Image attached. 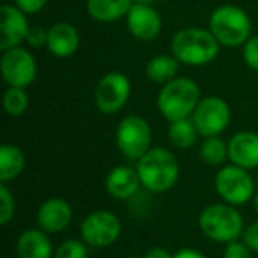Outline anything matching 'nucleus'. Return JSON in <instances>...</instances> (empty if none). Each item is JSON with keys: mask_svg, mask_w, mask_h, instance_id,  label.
<instances>
[{"mask_svg": "<svg viewBox=\"0 0 258 258\" xmlns=\"http://www.w3.org/2000/svg\"><path fill=\"white\" fill-rule=\"evenodd\" d=\"M25 43L30 48H41L46 46L48 43V30H44L43 27H30L29 34H27Z\"/></svg>", "mask_w": 258, "mask_h": 258, "instance_id": "29", "label": "nucleus"}, {"mask_svg": "<svg viewBox=\"0 0 258 258\" xmlns=\"http://www.w3.org/2000/svg\"><path fill=\"white\" fill-rule=\"evenodd\" d=\"M154 0H133V4H152Z\"/></svg>", "mask_w": 258, "mask_h": 258, "instance_id": "35", "label": "nucleus"}, {"mask_svg": "<svg viewBox=\"0 0 258 258\" xmlns=\"http://www.w3.org/2000/svg\"><path fill=\"white\" fill-rule=\"evenodd\" d=\"M29 92L22 87H8L4 97H2V106H4V111L9 117H22L29 110Z\"/></svg>", "mask_w": 258, "mask_h": 258, "instance_id": "24", "label": "nucleus"}, {"mask_svg": "<svg viewBox=\"0 0 258 258\" xmlns=\"http://www.w3.org/2000/svg\"><path fill=\"white\" fill-rule=\"evenodd\" d=\"M73 221V207L66 198L51 197L46 198L43 204L37 207L36 223L41 230H44L50 235L62 233L69 228Z\"/></svg>", "mask_w": 258, "mask_h": 258, "instance_id": "12", "label": "nucleus"}, {"mask_svg": "<svg viewBox=\"0 0 258 258\" xmlns=\"http://www.w3.org/2000/svg\"><path fill=\"white\" fill-rule=\"evenodd\" d=\"M253 207H254V211H256V214H258V191L254 193V198H253Z\"/></svg>", "mask_w": 258, "mask_h": 258, "instance_id": "34", "label": "nucleus"}, {"mask_svg": "<svg viewBox=\"0 0 258 258\" xmlns=\"http://www.w3.org/2000/svg\"><path fill=\"white\" fill-rule=\"evenodd\" d=\"M83 239H66L55 249L53 258H87L89 249Z\"/></svg>", "mask_w": 258, "mask_h": 258, "instance_id": "25", "label": "nucleus"}, {"mask_svg": "<svg viewBox=\"0 0 258 258\" xmlns=\"http://www.w3.org/2000/svg\"><path fill=\"white\" fill-rule=\"evenodd\" d=\"M122 233V223L118 216L106 209L94 211L85 216L80 225V239L94 249H106L113 246Z\"/></svg>", "mask_w": 258, "mask_h": 258, "instance_id": "8", "label": "nucleus"}, {"mask_svg": "<svg viewBox=\"0 0 258 258\" xmlns=\"http://www.w3.org/2000/svg\"><path fill=\"white\" fill-rule=\"evenodd\" d=\"M202 99L200 87L195 80L177 76L172 82L161 85L158 94V110L168 122L189 118Z\"/></svg>", "mask_w": 258, "mask_h": 258, "instance_id": "3", "label": "nucleus"}, {"mask_svg": "<svg viewBox=\"0 0 258 258\" xmlns=\"http://www.w3.org/2000/svg\"><path fill=\"white\" fill-rule=\"evenodd\" d=\"M168 140L179 151H189L195 147L198 140V129L195 125L193 118H180V120L168 122Z\"/></svg>", "mask_w": 258, "mask_h": 258, "instance_id": "22", "label": "nucleus"}, {"mask_svg": "<svg viewBox=\"0 0 258 258\" xmlns=\"http://www.w3.org/2000/svg\"><path fill=\"white\" fill-rule=\"evenodd\" d=\"M244 62L249 69L258 73V36H251L242 46Z\"/></svg>", "mask_w": 258, "mask_h": 258, "instance_id": "27", "label": "nucleus"}, {"mask_svg": "<svg viewBox=\"0 0 258 258\" xmlns=\"http://www.w3.org/2000/svg\"><path fill=\"white\" fill-rule=\"evenodd\" d=\"M191 118H193L195 125H197L198 133L204 138L219 137L230 125L232 110H230V104L223 97L207 96L200 99Z\"/></svg>", "mask_w": 258, "mask_h": 258, "instance_id": "10", "label": "nucleus"}, {"mask_svg": "<svg viewBox=\"0 0 258 258\" xmlns=\"http://www.w3.org/2000/svg\"><path fill=\"white\" fill-rule=\"evenodd\" d=\"M0 71L8 87L27 89L34 83L37 76V64L34 55L27 48L16 46L6 50L0 58Z\"/></svg>", "mask_w": 258, "mask_h": 258, "instance_id": "11", "label": "nucleus"}, {"mask_svg": "<svg viewBox=\"0 0 258 258\" xmlns=\"http://www.w3.org/2000/svg\"><path fill=\"white\" fill-rule=\"evenodd\" d=\"M200 159L207 166H225L228 159V142L221 137H207L200 145Z\"/></svg>", "mask_w": 258, "mask_h": 258, "instance_id": "23", "label": "nucleus"}, {"mask_svg": "<svg viewBox=\"0 0 258 258\" xmlns=\"http://www.w3.org/2000/svg\"><path fill=\"white\" fill-rule=\"evenodd\" d=\"M142 180L137 168L127 165H118L108 172L104 179V189L115 200H131L140 191Z\"/></svg>", "mask_w": 258, "mask_h": 258, "instance_id": "15", "label": "nucleus"}, {"mask_svg": "<svg viewBox=\"0 0 258 258\" xmlns=\"http://www.w3.org/2000/svg\"><path fill=\"white\" fill-rule=\"evenodd\" d=\"M240 239L247 244L253 253H258V221H253L251 225H247L242 232V237Z\"/></svg>", "mask_w": 258, "mask_h": 258, "instance_id": "30", "label": "nucleus"}, {"mask_svg": "<svg viewBox=\"0 0 258 258\" xmlns=\"http://www.w3.org/2000/svg\"><path fill=\"white\" fill-rule=\"evenodd\" d=\"M179 64L180 62L173 55H156L145 66V75L152 83L165 85V83L172 82L173 78H177Z\"/></svg>", "mask_w": 258, "mask_h": 258, "instance_id": "21", "label": "nucleus"}, {"mask_svg": "<svg viewBox=\"0 0 258 258\" xmlns=\"http://www.w3.org/2000/svg\"><path fill=\"white\" fill-rule=\"evenodd\" d=\"M125 18L131 36L140 41H152L161 32V16L151 4H133Z\"/></svg>", "mask_w": 258, "mask_h": 258, "instance_id": "14", "label": "nucleus"}, {"mask_svg": "<svg viewBox=\"0 0 258 258\" xmlns=\"http://www.w3.org/2000/svg\"><path fill=\"white\" fill-rule=\"evenodd\" d=\"M29 29V20L22 9L9 4L0 8V50L2 51L25 43Z\"/></svg>", "mask_w": 258, "mask_h": 258, "instance_id": "13", "label": "nucleus"}, {"mask_svg": "<svg viewBox=\"0 0 258 258\" xmlns=\"http://www.w3.org/2000/svg\"><path fill=\"white\" fill-rule=\"evenodd\" d=\"M133 6V0H87V13L101 23L124 18Z\"/></svg>", "mask_w": 258, "mask_h": 258, "instance_id": "20", "label": "nucleus"}, {"mask_svg": "<svg viewBox=\"0 0 258 258\" xmlns=\"http://www.w3.org/2000/svg\"><path fill=\"white\" fill-rule=\"evenodd\" d=\"M27 166L25 152L15 144H4L0 147V182H13L23 173Z\"/></svg>", "mask_w": 258, "mask_h": 258, "instance_id": "19", "label": "nucleus"}, {"mask_svg": "<svg viewBox=\"0 0 258 258\" xmlns=\"http://www.w3.org/2000/svg\"><path fill=\"white\" fill-rule=\"evenodd\" d=\"M144 258H173V254L170 253L166 247H161V246H156V247H151V249L145 253Z\"/></svg>", "mask_w": 258, "mask_h": 258, "instance_id": "33", "label": "nucleus"}, {"mask_svg": "<svg viewBox=\"0 0 258 258\" xmlns=\"http://www.w3.org/2000/svg\"><path fill=\"white\" fill-rule=\"evenodd\" d=\"M16 212V200L6 182H0V225H9Z\"/></svg>", "mask_w": 258, "mask_h": 258, "instance_id": "26", "label": "nucleus"}, {"mask_svg": "<svg viewBox=\"0 0 258 258\" xmlns=\"http://www.w3.org/2000/svg\"><path fill=\"white\" fill-rule=\"evenodd\" d=\"M214 187L225 204L242 207L254 198V179L249 170L237 165H225L218 170L214 177Z\"/></svg>", "mask_w": 258, "mask_h": 258, "instance_id": "7", "label": "nucleus"}, {"mask_svg": "<svg viewBox=\"0 0 258 258\" xmlns=\"http://www.w3.org/2000/svg\"><path fill=\"white\" fill-rule=\"evenodd\" d=\"M131 97V80L120 71H110L97 82L94 104L104 115H115L127 104Z\"/></svg>", "mask_w": 258, "mask_h": 258, "instance_id": "9", "label": "nucleus"}, {"mask_svg": "<svg viewBox=\"0 0 258 258\" xmlns=\"http://www.w3.org/2000/svg\"><path fill=\"white\" fill-rule=\"evenodd\" d=\"M218 39L211 30L187 27L173 36L172 55L184 66H207L218 57L219 53Z\"/></svg>", "mask_w": 258, "mask_h": 258, "instance_id": "2", "label": "nucleus"}, {"mask_svg": "<svg viewBox=\"0 0 258 258\" xmlns=\"http://www.w3.org/2000/svg\"><path fill=\"white\" fill-rule=\"evenodd\" d=\"M198 228L209 240L228 244L242 237L244 218L235 205L212 204L207 205L198 216Z\"/></svg>", "mask_w": 258, "mask_h": 258, "instance_id": "4", "label": "nucleus"}, {"mask_svg": "<svg viewBox=\"0 0 258 258\" xmlns=\"http://www.w3.org/2000/svg\"><path fill=\"white\" fill-rule=\"evenodd\" d=\"M16 256L18 258H53L55 249L50 233L44 230L27 228L20 233L16 240Z\"/></svg>", "mask_w": 258, "mask_h": 258, "instance_id": "17", "label": "nucleus"}, {"mask_svg": "<svg viewBox=\"0 0 258 258\" xmlns=\"http://www.w3.org/2000/svg\"><path fill=\"white\" fill-rule=\"evenodd\" d=\"M173 258H207L202 251L193 249V247H182L177 253H173Z\"/></svg>", "mask_w": 258, "mask_h": 258, "instance_id": "32", "label": "nucleus"}, {"mask_svg": "<svg viewBox=\"0 0 258 258\" xmlns=\"http://www.w3.org/2000/svg\"><path fill=\"white\" fill-rule=\"evenodd\" d=\"M80 46V34L71 23H55L48 29V43L46 48L53 57L68 58L76 53Z\"/></svg>", "mask_w": 258, "mask_h": 258, "instance_id": "18", "label": "nucleus"}, {"mask_svg": "<svg viewBox=\"0 0 258 258\" xmlns=\"http://www.w3.org/2000/svg\"><path fill=\"white\" fill-rule=\"evenodd\" d=\"M115 144L120 154L129 161H138L152 145V127L142 115L131 113L124 117L115 131Z\"/></svg>", "mask_w": 258, "mask_h": 258, "instance_id": "6", "label": "nucleus"}, {"mask_svg": "<svg viewBox=\"0 0 258 258\" xmlns=\"http://www.w3.org/2000/svg\"><path fill=\"white\" fill-rule=\"evenodd\" d=\"M48 0H15V6L22 9L25 15H36L44 8Z\"/></svg>", "mask_w": 258, "mask_h": 258, "instance_id": "31", "label": "nucleus"}, {"mask_svg": "<svg viewBox=\"0 0 258 258\" xmlns=\"http://www.w3.org/2000/svg\"><path fill=\"white\" fill-rule=\"evenodd\" d=\"M228 161L240 168H258V133L239 131L228 140Z\"/></svg>", "mask_w": 258, "mask_h": 258, "instance_id": "16", "label": "nucleus"}, {"mask_svg": "<svg viewBox=\"0 0 258 258\" xmlns=\"http://www.w3.org/2000/svg\"><path fill=\"white\" fill-rule=\"evenodd\" d=\"M223 258H253V251L247 247V244L242 239L232 240L225 244L223 249Z\"/></svg>", "mask_w": 258, "mask_h": 258, "instance_id": "28", "label": "nucleus"}, {"mask_svg": "<svg viewBox=\"0 0 258 258\" xmlns=\"http://www.w3.org/2000/svg\"><path fill=\"white\" fill-rule=\"evenodd\" d=\"M135 168L142 180V187L156 195H163L172 189L180 173L177 156L165 147H152L138 159Z\"/></svg>", "mask_w": 258, "mask_h": 258, "instance_id": "1", "label": "nucleus"}, {"mask_svg": "<svg viewBox=\"0 0 258 258\" xmlns=\"http://www.w3.org/2000/svg\"><path fill=\"white\" fill-rule=\"evenodd\" d=\"M209 30L226 48L244 46L251 37V20L244 9L232 4L219 6L209 20Z\"/></svg>", "mask_w": 258, "mask_h": 258, "instance_id": "5", "label": "nucleus"}]
</instances>
